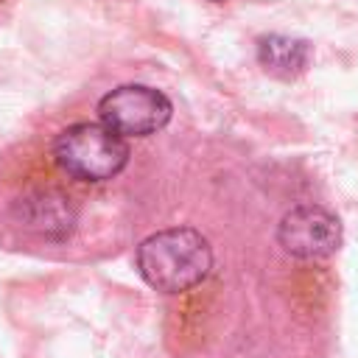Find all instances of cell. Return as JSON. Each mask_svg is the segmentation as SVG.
I'll list each match as a JSON object with an SVG mask.
<instances>
[{
  "mask_svg": "<svg viewBox=\"0 0 358 358\" xmlns=\"http://www.w3.org/2000/svg\"><path fill=\"white\" fill-rule=\"evenodd\" d=\"M140 277L162 294H182L207 280L213 268L210 241L190 227H171L148 235L137 246Z\"/></svg>",
  "mask_w": 358,
  "mask_h": 358,
  "instance_id": "obj_1",
  "label": "cell"
},
{
  "mask_svg": "<svg viewBox=\"0 0 358 358\" xmlns=\"http://www.w3.org/2000/svg\"><path fill=\"white\" fill-rule=\"evenodd\" d=\"M53 159L78 182H106L129 162V143L103 123H73L53 140Z\"/></svg>",
  "mask_w": 358,
  "mask_h": 358,
  "instance_id": "obj_2",
  "label": "cell"
},
{
  "mask_svg": "<svg viewBox=\"0 0 358 358\" xmlns=\"http://www.w3.org/2000/svg\"><path fill=\"white\" fill-rule=\"evenodd\" d=\"M173 115L171 101L145 84H123L98 101V117L120 137H145L159 131Z\"/></svg>",
  "mask_w": 358,
  "mask_h": 358,
  "instance_id": "obj_3",
  "label": "cell"
},
{
  "mask_svg": "<svg viewBox=\"0 0 358 358\" xmlns=\"http://www.w3.org/2000/svg\"><path fill=\"white\" fill-rule=\"evenodd\" d=\"M277 241L296 260H324L341 246V224L324 207L299 204L282 215Z\"/></svg>",
  "mask_w": 358,
  "mask_h": 358,
  "instance_id": "obj_4",
  "label": "cell"
},
{
  "mask_svg": "<svg viewBox=\"0 0 358 358\" xmlns=\"http://www.w3.org/2000/svg\"><path fill=\"white\" fill-rule=\"evenodd\" d=\"M14 215L25 229L42 238H50V241H64L76 229V221H78V213L70 196L50 190V187L20 196L14 201Z\"/></svg>",
  "mask_w": 358,
  "mask_h": 358,
  "instance_id": "obj_5",
  "label": "cell"
},
{
  "mask_svg": "<svg viewBox=\"0 0 358 358\" xmlns=\"http://www.w3.org/2000/svg\"><path fill=\"white\" fill-rule=\"evenodd\" d=\"M308 59L310 48L305 39H294L285 34H268L257 39V62L280 78L299 76L308 67Z\"/></svg>",
  "mask_w": 358,
  "mask_h": 358,
  "instance_id": "obj_6",
  "label": "cell"
},
{
  "mask_svg": "<svg viewBox=\"0 0 358 358\" xmlns=\"http://www.w3.org/2000/svg\"><path fill=\"white\" fill-rule=\"evenodd\" d=\"M213 3H221V0H213Z\"/></svg>",
  "mask_w": 358,
  "mask_h": 358,
  "instance_id": "obj_7",
  "label": "cell"
}]
</instances>
